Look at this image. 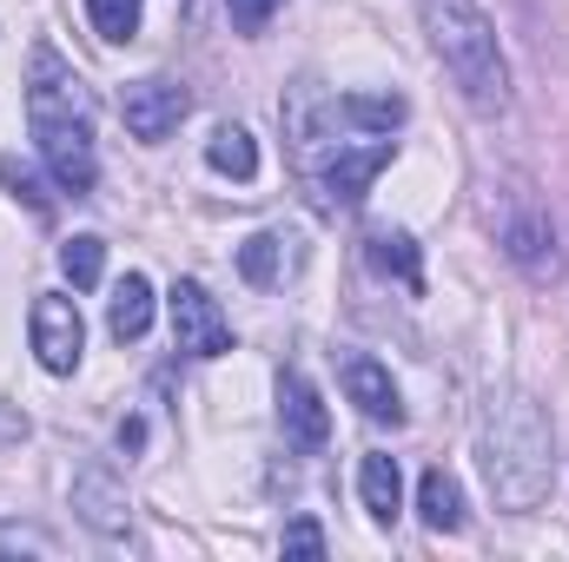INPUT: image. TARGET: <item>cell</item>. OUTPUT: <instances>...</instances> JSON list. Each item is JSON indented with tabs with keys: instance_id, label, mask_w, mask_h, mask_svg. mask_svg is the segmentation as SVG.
I'll list each match as a JSON object with an SVG mask.
<instances>
[{
	"instance_id": "1",
	"label": "cell",
	"mask_w": 569,
	"mask_h": 562,
	"mask_svg": "<svg viewBox=\"0 0 569 562\" xmlns=\"http://www.w3.org/2000/svg\"><path fill=\"white\" fill-rule=\"evenodd\" d=\"M477 456H483V483L503 510H537L557 483V436H550L543 404L517 384L490 391L483 418H477Z\"/></svg>"
},
{
	"instance_id": "2",
	"label": "cell",
	"mask_w": 569,
	"mask_h": 562,
	"mask_svg": "<svg viewBox=\"0 0 569 562\" xmlns=\"http://www.w3.org/2000/svg\"><path fill=\"white\" fill-rule=\"evenodd\" d=\"M27 127L40 140V159L53 172L60 192H93L100 179V152H93V93L87 80L53 53V47H33L27 60Z\"/></svg>"
},
{
	"instance_id": "3",
	"label": "cell",
	"mask_w": 569,
	"mask_h": 562,
	"mask_svg": "<svg viewBox=\"0 0 569 562\" xmlns=\"http://www.w3.org/2000/svg\"><path fill=\"white\" fill-rule=\"evenodd\" d=\"M418 13H425L430 53L443 60L457 93L477 113H503L510 107V60L497 47V20L477 0H418Z\"/></svg>"
},
{
	"instance_id": "4",
	"label": "cell",
	"mask_w": 569,
	"mask_h": 562,
	"mask_svg": "<svg viewBox=\"0 0 569 562\" xmlns=\"http://www.w3.org/2000/svg\"><path fill=\"white\" fill-rule=\"evenodd\" d=\"M391 133H378V140L351 145V140H311L298 145V159H305V172H311V192H318V205L325 212H345V205H358L365 192H371V179L391 165Z\"/></svg>"
},
{
	"instance_id": "5",
	"label": "cell",
	"mask_w": 569,
	"mask_h": 562,
	"mask_svg": "<svg viewBox=\"0 0 569 562\" xmlns=\"http://www.w3.org/2000/svg\"><path fill=\"white\" fill-rule=\"evenodd\" d=\"M166 311H172V344H179L186 358H226V351H232V324H226L219 298L199 279L172 284V291H166Z\"/></svg>"
},
{
	"instance_id": "6",
	"label": "cell",
	"mask_w": 569,
	"mask_h": 562,
	"mask_svg": "<svg viewBox=\"0 0 569 562\" xmlns=\"http://www.w3.org/2000/svg\"><path fill=\"white\" fill-rule=\"evenodd\" d=\"M27 331H33V358H40V371H53V378H73V371H80L87 324H80V304H73V298L40 291L33 311H27Z\"/></svg>"
},
{
	"instance_id": "7",
	"label": "cell",
	"mask_w": 569,
	"mask_h": 562,
	"mask_svg": "<svg viewBox=\"0 0 569 562\" xmlns=\"http://www.w3.org/2000/svg\"><path fill=\"white\" fill-rule=\"evenodd\" d=\"M186 113H192V93H186L179 80H133V87L120 93V120H127V133L140 145L172 140Z\"/></svg>"
},
{
	"instance_id": "8",
	"label": "cell",
	"mask_w": 569,
	"mask_h": 562,
	"mask_svg": "<svg viewBox=\"0 0 569 562\" xmlns=\"http://www.w3.org/2000/svg\"><path fill=\"white\" fill-rule=\"evenodd\" d=\"M73 510H80V523H87V530H100V536H127V523H133L127 483H120L107 463H93V470H80V476H73Z\"/></svg>"
},
{
	"instance_id": "9",
	"label": "cell",
	"mask_w": 569,
	"mask_h": 562,
	"mask_svg": "<svg viewBox=\"0 0 569 562\" xmlns=\"http://www.w3.org/2000/svg\"><path fill=\"white\" fill-rule=\"evenodd\" d=\"M279 423L298 450H325L331 443V411H325V398H318V384L305 371H284L279 378Z\"/></svg>"
},
{
	"instance_id": "10",
	"label": "cell",
	"mask_w": 569,
	"mask_h": 562,
	"mask_svg": "<svg viewBox=\"0 0 569 562\" xmlns=\"http://www.w3.org/2000/svg\"><path fill=\"white\" fill-rule=\"evenodd\" d=\"M298 259H305V239H298V232H284V225L252 232V239L239 245V279L246 284H279L284 272H298Z\"/></svg>"
},
{
	"instance_id": "11",
	"label": "cell",
	"mask_w": 569,
	"mask_h": 562,
	"mask_svg": "<svg viewBox=\"0 0 569 562\" xmlns=\"http://www.w3.org/2000/svg\"><path fill=\"white\" fill-rule=\"evenodd\" d=\"M345 398L365 411L371 423H405V404H398V384L378 358H345Z\"/></svg>"
},
{
	"instance_id": "12",
	"label": "cell",
	"mask_w": 569,
	"mask_h": 562,
	"mask_svg": "<svg viewBox=\"0 0 569 562\" xmlns=\"http://www.w3.org/2000/svg\"><path fill=\"white\" fill-rule=\"evenodd\" d=\"M365 259H371L385 279H398L405 291H425V259H418V239H411V232L371 225V239H365Z\"/></svg>"
},
{
	"instance_id": "13",
	"label": "cell",
	"mask_w": 569,
	"mask_h": 562,
	"mask_svg": "<svg viewBox=\"0 0 569 562\" xmlns=\"http://www.w3.org/2000/svg\"><path fill=\"white\" fill-rule=\"evenodd\" d=\"M358 496H365L371 523H398V510H405V476H398V456L371 450V456L358 463Z\"/></svg>"
},
{
	"instance_id": "14",
	"label": "cell",
	"mask_w": 569,
	"mask_h": 562,
	"mask_svg": "<svg viewBox=\"0 0 569 562\" xmlns=\"http://www.w3.org/2000/svg\"><path fill=\"white\" fill-rule=\"evenodd\" d=\"M503 252H510L530 279H550V272H557V232H550V219H543V212H523V219L503 232Z\"/></svg>"
},
{
	"instance_id": "15",
	"label": "cell",
	"mask_w": 569,
	"mask_h": 562,
	"mask_svg": "<svg viewBox=\"0 0 569 562\" xmlns=\"http://www.w3.org/2000/svg\"><path fill=\"white\" fill-rule=\"evenodd\" d=\"M146 324H152V284H146V272H127L107 298V331L120 344H133V338H146Z\"/></svg>"
},
{
	"instance_id": "16",
	"label": "cell",
	"mask_w": 569,
	"mask_h": 562,
	"mask_svg": "<svg viewBox=\"0 0 569 562\" xmlns=\"http://www.w3.org/2000/svg\"><path fill=\"white\" fill-rule=\"evenodd\" d=\"M418 510H425V530L457 536V530H463V483H457L450 470H425V483H418Z\"/></svg>"
},
{
	"instance_id": "17",
	"label": "cell",
	"mask_w": 569,
	"mask_h": 562,
	"mask_svg": "<svg viewBox=\"0 0 569 562\" xmlns=\"http://www.w3.org/2000/svg\"><path fill=\"white\" fill-rule=\"evenodd\" d=\"M206 165L219 172V179H259V140L246 133V127H212V140H206Z\"/></svg>"
},
{
	"instance_id": "18",
	"label": "cell",
	"mask_w": 569,
	"mask_h": 562,
	"mask_svg": "<svg viewBox=\"0 0 569 562\" xmlns=\"http://www.w3.org/2000/svg\"><path fill=\"white\" fill-rule=\"evenodd\" d=\"M338 113H345V127H358V133H398L411 107H405L398 93H345Z\"/></svg>"
},
{
	"instance_id": "19",
	"label": "cell",
	"mask_w": 569,
	"mask_h": 562,
	"mask_svg": "<svg viewBox=\"0 0 569 562\" xmlns=\"http://www.w3.org/2000/svg\"><path fill=\"white\" fill-rule=\"evenodd\" d=\"M60 272H67V284H73V291H93V284H100V272H107V245H100L93 232L67 239V245H60Z\"/></svg>"
},
{
	"instance_id": "20",
	"label": "cell",
	"mask_w": 569,
	"mask_h": 562,
	"mask_svg": "<svg viewBox=\"0 0 569 562\" xmlns=\"http://www.w3.org/2000/svg\"><path fill=\"white\" fill-rule=\"evenodd\" d=\"M87 20H93V33L100 40H133L140 33V20H146V0H87Z\"/></svg>"
},
{
	"instance_id": "21",
	"label": "cell",
	"mask_w": 569,
	"mask_h": 562,
	"mask_svg": "<svg viewBox=\"0 0 569 562\" xmlns=\"http://www.w3.org/2000/svg\"><path fill=\"white\" fill-rule=\"evenodd\" d=\"M0 185H7V192H13V199H20V205L33 212V219H47V212H53V199L40 192V179H33V172H27V165L13 159V152L0 159Z\"/></svg>"
},
{
	"instance_id": "22",
	"label": "cell",
	"mask_w": 569,
	"mask_h": 562,
	"mask_svg": "<svg viewBox=\"0 0 569 562\" xmlns=\"http://www.w3.org/2000/svg\"><path fill=\"white\" fill-rule=\"evenodd\" d=\"M284 556H325V530H318L311 516L284 523Z\"/></svg>"
},
{
	"instance_id": "23",
	"label": "cell",
	"mask_w": 569,
	"mask_h": 562,
	"mask_svg": "<svg viewBox=\"0 0 569 562\" xmlns=\"http://www.w3.org/2000/svg\"><path fill=\"white\" fill-rule=\"evenodd\" d=\"M279 7H284V0H226V13H232V27H239V33H259Z\"/></svg>"
},
{
	"instance_id": "24",
	"label": "cell",
	"mask_w": 569,
	"mask_h": 562,
	"mask_svg": "<svg viewBox=\"0 0 569 562\" xmlns=\"http://www.w3.org/2000/svg\"><path fill=\"white\" fill-rule=\"evenodd\" d=\"M27 430H33V423H27V411L0 404V450H7V443H27Z\"/></svg>"
},
{
	"instance_id": "25",
	"label": "cell",
	"mask_w": 569,
	"mask_h": 562,
	"mask_svg": "<svg viewBox=\"0 0 569 562\" xmlns=\"http://www.w3.org/2000/svg\"><path fill=\"white\" fill-rule=\"evenodd\" d=\"M0 550H47V536H27V530H7Z\"/></svg>"
},
{
	"instance_id": "26",
	"label": "cell",
	"mask_w": 569,
	"mask_h": 562,
	"mask_svg": "<svg viewBox=\"0 0 569 562\" xmlns=\"http://www.w3.org/2000/svg\"><path fill=\"white\" fill-rule=\"evenodd\" d=\"M140 443H146V423L127 418V423H120V450H140Z\"/></svg>"
}]
</instances>
